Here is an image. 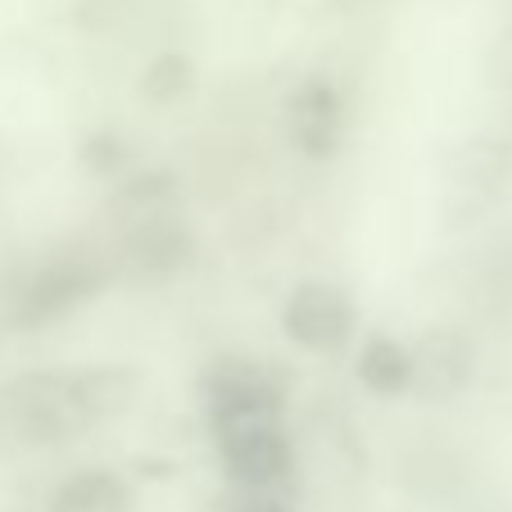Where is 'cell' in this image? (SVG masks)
<instances>
[{"instance_id":"cell-1","label":"cell","mask_w":512,"mask_h":512,"mask_svg":"<svg viewBox=\"0 0 512 512\" xmlns=\"http://www.w3.org/2000/svg\"><path fill=\"white\" fill-rule=\"evenodd\" d=\"M200 404L209 440L245 426L286 422V377L268 358L254 354H218L200 372Z\"/></svg>"},{"instance_id":"cell-2","label":"cell","mask_w":512,"mask_h":512,"mask_svg":"<svg viewBox=\"0 0 512 512\" xmlns=\"http://www.w3.org/2000/svg\"><path fill=\"white\" fill-rule=\"evenodd\" d=\"M281 331L295 349L318 358H340L358 336V309L349 290L327 277L295 281L281 300Z\"/></svg>"},{"instance_id":"cell-3","label":"cell","mask_w":512,"mask_h":512,"mask_svg":"<svg viewBox=\"0 0 512 512\" xmlns=\"http://www.w3.org/2000/svg\"><path fill=\"white\" fill-rule=\"evenodd\" d=\"M200 254L191 223H186L177 204L150 213H127V227L118 236V263L127 268V277L136 281H173Z\"/></svg>"},{"instance_id":"cell-4","label":"cell","mask_w":512,"mask_h":512,"mask_svg":"<svg viewBox=\"0 0 512 512\" xmlns=\"http://www.w3.org/2000/svg\"><path fill=\"white\" fill-rule=\"evenodd\" d=\"M105 281H109V263L100 259V254H82V250L55 254V259H46L28 281H23L14 318H19V327H28V331L46 327V322H59L64 313H73L87 300H96L100 290H105Z\"/></svg>"},{"instance_id":"cell-5","label":"cell","mask_w":512,"mask_h":512,"mask_svg":"<svg viewBox=\"0 0 512 512\" xmlns=\"http://www.w3.org/2000/svg\"><path fill=\"white\" fill-rule=\"evenodd\" d=\"M213 449H218L227 481L241 494H281L295 476V440H290L286 422L227 431L213 440Z\"/></svg>"},{"instance_id":"cell-6","label":"cell","mask_w":512,"mask_h":512,"mask_svg":"<svg viewBox=\"0 0 512 512\" xmlns=\"http://www.w3.org/2000/svg\"><path fill=\"white\" fill-rule=\"evenodd\" d=\"M286 136L313 164H327L345 145V96L331 78H304L286 96Z\"/></svg>"},{"instance_id":"cell-7","label":"cell","mask_w":512,"mask_h":512,"mask_svg":"<svg viewBox=\"0 0 512 512\" xmlns=\"http://www.w3.org/2000/svg\"><path fill=\"white\" fill-rule=\"evenodd\" d=\"M413 363H417L413 395L431 399V404H449L476 381V340L454 327H435L413 345Z\"/></svg>"},{"instance_id":"cell-8","label":"cell","mask_w":512,"mask_h":512,"mask_svg":"<svg viewBox=\"0 0 512 512\" xmlns=\"http://www.w3.org/2000/svg\"><path fill=\"white\" fill-rule=\"evenodd\" d=\"M354 377L358 386L377 399H404L417 386V363H413V345L386 331H372L363 336L354 354Z\"/></svg>"},{"instance_id":"cell-9","label":"cell","mask_w":512,"mask_h":512,"mask_svg":"<svg viewBox=\"0 0 512 512\" xmlns=\"http://www.w3.org/2000/svg\"><path fill=\"white\" fill-rule=\"evenodd\" d=\"M73 399H78V413L82 422L91 426H109V422H123L127 413L136 408L141 399V377L132 368H87V372H73Z\"/></svg>"},{"instance_id":"cell-10","label":"cell","mask_w":512,"mask_h":512,"mask_svg":"<svg viewBox=\"0 0 512 512\" xmlns=\"http://www.w3.org/2000/svg\"><path fill=\"white\" fill-rule=\"evenodd\" d=\"M132 485L114 467H82L50 494V512H132Z\"/></svg>"},{"instance_id":"cell-11","label":"cell","mask_w":512,"mask_h":512,"mask_svg":"<svg viewBox=\"0 0 512 512\" xmlns=\"http://www.w3.org/2000/svg\"><path fill=\"white\" fill-rule=\"evenodd\" d=\"M195 87H200V64L186 50H159L155 59H145L141 78H136V96L155 109L182 105Z\"/></svg>"},{"instance_id":"cell-12","label":"cell","mask_w":512,"mask_h":512,"mask_svg":"<svg viewBox=\"0 0 512 512\" xmlns=\"http://www.w3.org/2000/svg\"><path fill=\"white\" fill-rule=\"evenodd\" d=\"M78 159H82V168H91V173L105 177V182H123L127 168H132V145H127L118 132L100 127V132L82 136Z\"/></svg>"},{"instance_id":"cell-13","label":"cell","mask_w":512,"mask_h":512,"mask_svg":"<svg viewBox=\"0 0 512 512\" xmlns=\"http://www.w3.org/2000/svg\"><path fill=\"white\" fill-rule=\"evenodd\" d=\"M232 512H300V508L286 494H241V503Z\"/></svg>"}]
</instances>
